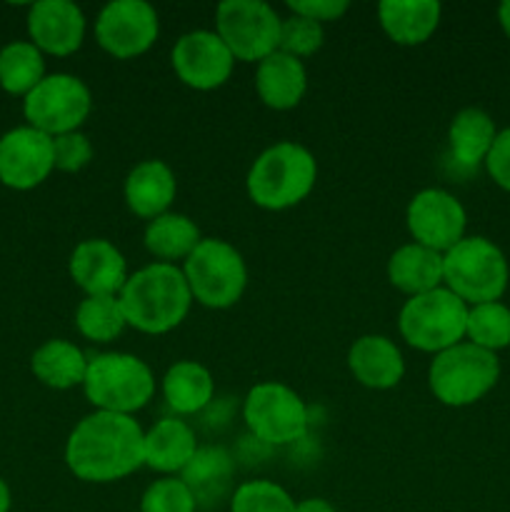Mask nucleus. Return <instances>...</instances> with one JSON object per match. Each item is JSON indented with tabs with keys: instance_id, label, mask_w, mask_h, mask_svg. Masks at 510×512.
I'll list each match as a JSON object with an SVG mask.
<instances>
[{
	"instance_id": "c756f323",
	"label": "nucleus",
	"mask_w": 510,
	"mask_h": 512,
	"mask_svg": "<svg viewBox=\"0 0 510 512\" xmlns=\"http://www.w3.org/2000/svg\"><path fill=\"white\" fill-rule=\"evenodd\" d=\"M75 328L93 343H110L128 328L118 295H85L75 308Z\"/></svg>"
},
{
	"instance_id": "5701e85b",
	"label": "nucleus",
	"mask_w": 510,
	"mask_h": 512,
	"mask_svg": "<svg viewBox=\"0 0 510 512\" xmlns=\"http://www.w3.org/2000/svg\"><path fill=\"white\" fill-rule=\"evenodd\" d=\"M438 0H383L378 3V20L383 33L395 45L415 48L433 38L440 25Z\"/></svg>"
},
{
	"instance_id": "4c0bfd02",
	"label": "nucleus",
	"mask_w": 510,
	"mask_h": 512,
	"mask_svg": "<svg viewBox=\"0 0 510 512\" xmlns=\"http://www.w3.org/2000/svg\"><path fill=\"white\" fill-rule=\"evenodd\" d=\"M295 512H335V508L323 498H305L295 505Z\"/></svg>"
},
{
	"instance_id": "72a5a7b5",
	"label": "nucleus",
	"mask_w": 510,
	"mask_h": 512,
	"mask_svg": "<svg viewBox=\"0 0 510 512\" xmlns=\"http://www.w3.org/2000/svg\"><path fill=\"white\" fill-rule=\"evenodd\" d=\"M140 512H198V503L180 478H160L145 488Z\"/></svg>"
},
{
	"instance_id": "f704fd0d",
	"label": "nucleus",
	"mask_w": 510,
	"mask_h": 512,
	"mask_svg": "<svg viewBox=\"0 0 510 512\" xmlns=\"http://www.w3.org/2000/svg\"><path fill=\"white\" fill-rule=\"evenodd\" d=\"M53 158L55 170H60V173H80L93 160V143L83 130L55 135Z\"/></svg>"
},
{
	"instance_id": "6e6552de",
	"label": "nucleus",
	"mask_w": 510,
	"mask_h": 512,
	"mask_svg": "<svg viewBox=\"0 0 510 512\" xmlns=\"http://www.w3.org/2000/svg\"><path fill=\"white\" fill-rule=\"evenodd\" d=\"M468 305L445 285L405 300L398 315V330L410 348L438 355L465 340Z\"/></svg>"
},
{
	"instance_id": "412c9836",
	"label": "nucleus",
	"mask_w": 510,
	"mask_h": 512,
	"mask_svg": "<svg viewBox=\"0 0 510 512\" xmlns=\"http://www.w3.org/2000/svg\"><path fill=\"white\" fill-rule=\"evenodd\" d=\"M195 430L180 418H163L145 433V468L175 478L198 453Z\"/></svg>"
},
{
	"instance_id": "f03ea898",
	"label": "nucleus",
	"mask_w": 510,
	"mask_h": 512,
	"mask_svg": "<svg viewBox=\"0 0 510 512\" xmlns=\"http://www.w3.org/2000/svg\"><path fill=\"white\" fill-rule=\"evenodd\" d=\"M118 298L128 328L145 335H165L175 330L188 318L193 305L183 270L158 260L130 273Z\"/></svg>"
},
{
	"instance_id": "2eb2a0df",
	"label": "nucleus",
	"mask_w": 510,
	"mask_h": 512,
	"mask_svg": "<svg viewBox=\"0 0 510 512\" xmlns=\"http://www.w3.org/2000/svg\"><path fill=\"white\" fill-rule=\"evenodd\" d=\"M55 170L53 138L30 125L0 135V183L10 190H33Z\"/></svg>"
},
{
	"instance_id": "6ab92c4d",
	"label": "nucleus",
	"mask_w": 510,
	"mask_h": 512,
	"mask_svg": "<svg viewBox=\"0 0 510 512\" xmlns=\"http://www.w3.org/2000/svg\"><path fill=\"white\" fill-rule=\"evenodd\" d=\"M348 370L363 388L390 390L403 380L405 360L388 335H363L348 350Z\"/></svg>"
},
{
	"instance_id": "aec40b11",
	"label": "nucleus",
	"mask_w": 510,
	"mask_h": 512,
	"mask_svg": "<svg viewBox=\"0 0 510 512\" xmlns=\"http://www.w3.org/2000/svg\"><path fill=\"white\" fill-rule=\"evenodd\" d=\"M308 90V70L303 60L275 50L255 68V93L270 110L298 108Z\"/></svg>"
},
{
	"instance_id": "423d86ee",
	"label": "nucleus",
	"mask_w": 510,
	"mask_h": 512,
	"mask_svg": "<svg viewBox=\"0 0 510 512\" xmlns=\"http://www.w3.org/2000/svg\"><path fill=\"white\" fill-rule=\"evenodd\" d=\"M500 378V360L495 353L463 343L433 355L428 368V388L438 403L448 408H468L483 400Z\"/></svg>"
},
{
	"instance_id": "f257e3e1",
	"label": "nucleus",
	"mask_w": 510,
	"mask_h": 512,
	"mask_svg": "<svg viewBox=\"0 0 510 512\" xmlns=\"http://www.w3.org/2000/svg\"><path fill=\"white\" fill-rule=\"evenodd\" d=\"M65 465L83 483H118L145 468V433L130 415H85L65 443Z\"/></svg>"
},
{
	"instance_id": "e433bc0d",
	"label": "nucleus",
	"mask_w": 510,
	"mask_h": 512,
	"mask_svg": "<svg viewBox=\"0 0 510 512\" xmlns=\"http://www.w3.org/2000/svg\"><path fill=\"white\" fill-rule=\"evenodd\" d=\"M348 0H288V10L293 15L315 20V23H333L348 13Z\"/></svg>"
},
{
	"instance_id": "c9c22d12",
	"label": "nucleus",
	"mask_w": 510,
	"mask_h": 512,
	"mask_svg": "<svg viewBox=\"0 0 510 512\" xmlns=\"http://www.w3.org/2000/svg\"><path fill=\"white\" fill-rule=\"evenodd\" d=\"M485 170L500 190L510 193V128L498 130L495 143L485 158Z\"/></svg>"
},
{
	"instance_id": "ddd939ff",
	"label": "nucleus",
	"mask_w": 510,
	"mask_h": 512,
	"mask_svg": "<svg viewBox=\"0 0 510 512\" xmlns=\"http://www.w3.org/2000/svg\"><path fill=\"white\" fill-rule=\"evenodd\" d=\"M405 225L413 243L445 255L465 238L468 213L453 193L443 188H425L410 198Z\"/></svg>"
},
{
	"instance_id": "7ed1b4c3",
	"label": "nucleus",
	"mask_w": 510,
	"mask_h": 512,
	"mask_svg": "<svg viewBox=\"0 0 510 512\" xmlns=\"http://www.w3.org/2000/svg\"><path fill=\"white\" fill-rule=\"evenodd\" d=\"M318 180V160L305 145L283 140L255 158L250 165L245 190L253 205L280 213L303 203Z\"/></svg>"
},
{
	"instance_id": "4468645a",
	"label": "nucleus",
	"mask_w": 510,
	"mask_h": 512,
	"mask_svg": "<svg viewBox=\"0 0 510 512\" xmlns=\"http://www.w3.org/2000/svg\"><path fill=\"white\" fill-rule=\"evenodd\" d=\"M170 63L180 83L203 93L228 83L235 68L233 53L215 30H190L180 35L170 53Z\"/></svg>"
},
{
	"instance_id": "b1692460",
	"label": "nucleus",
	"mask_w": 510,
	"mask_h": 512,
	"mask_svg": "<svg viewBox=\"0 0 510 512\" xmlns=\"http://www.w3.org/2000/svg\"><path fill=\"white\" fill-rule=\"evenodd\" d=\"M388 280L408 298L443 285V255L418 243L400 245L388 258Z\"/></svg>"
},
{
	"instance_id": "a878e982",
	"label": "nucleus",
	"mask_w": 510,
	"mask_h": 512,
	"mask_svg": "<svg viewBox=\"0 0 510 512\" xmlns=\"http://www.w3.org/2000/svg\"><path fill=\"white\" fill-rule=\"evenodd\" d=\"M90 358L75 343L63 338L45 340L30 358V370L35 380L45 388L70 390L83 388L85 373H88Z\"/></svg>"
},
{
	"instance_id": "cd10ccee",
	"label": "nucleus",
	"mask_w": 510,
	"mask_h": 512,
	"mask_svg": "<svg viewBox=\"0 0 510 512\" xmlns=\"http://www.w3.org/2000/svg\"><path fill=\"white\" fill-rule=\"evenodd\" d=\"M200 240H203V235H200L195 220H190L183 213H170V210L150 220L143 233L145 250L153 258H158V263L168 265H175L178 260L185 263L188 255L200 245Z\"/></svg>"
},
{
	"instance_id": "f3484780",
	"label": "nucleus",
	"mask_w": 510,
	"mask_h": 512,
	"mask_svg": "<svg viewBox=\"0 0 510 512\" xmlns=\"http://www.w3.org/2000/svg\"><path fill=\"white\" fill-rule=\"evenodd\" d=\"M68 273L85 295H120L128 283V260L105 238H88L75 245Z\"/></svg>"
},
{
	"instance_id": "2f4dec72",
	"label": "nucleus",
	"mask_w": 510,
	"mask_h": 512,
	"mask_svg": "<svg viewBox=\"0 0 510 512\" xmlns=\"http://www.w3.org/2000/svg\"><path fill=\"white\" fill-rule=\"evenodd\" d=\"M295 500L273 480H248L233 490L230 512H295Z\"/></svg>"
},
{
	"instance_id": "9d476101",
	"label": "nucleus",
	"mask_w": 510,
	"mask_h": 512,
	"mask_svg": "<svg viewBox=\"0 0 510 512\" xmlns=\"http://www.w3.org/2000/svg\"><path fill=\"white\" fill-rule=\"evenodd\" d=\"M93 110L90 88L70 73H50L23 98V115L40 133L63 135L83 128Z\"/></svg>"
},
{
	"instance_id": "f8f14e48",
	"label": "nucleus",
	"mask_w": 510,
	"mask_h": 512,
	"mask_svg": "<svg viewBox=\"0 0 510 512\" xmlns=\"http://www.w3.org/2000/svg\"><path fill=\"white\" fill-rule=\"evenodd\" d=\"M160 35L158 10L145 0H113L95 20V40L118 60L148 53Z\"/></svg>"
},
{
	"instance_id": "1a4fd4ad",
	"label": "nucleus",
	"mask_w": 510,
	"mask_h": 512,
	"mask_svg": "<svg viewBox=\"0 0 510 512\" xmlns=\"http://www.w3.org/2000/svg\"><path fill=\"white\" fill-rule=\"evenodd\" d=\"M243 420L250 435L265 445H293L305 438L310 425L308 405L290 385L268 380L248 390L243 403Z\"/></svg>"
},
{
	"instance_id": "473e14b6",
	"label": "nucleus",
	"mask_w": 510,
	"mask_h": 512,
	"mask_svg": "<svg viewBox=\"0 0 510 512\" xmlns=\"http://www.w3.org/2000/svg\"><path fill=\"white\" fill-rule=\"evenodd\" d=\"M325 43V30L323 25L315 23V20L303 18V15H293L283 18L280 23V45L278 50L293 55V58L303 60L310 55L318 53Z\"/></svg>"
},
{
	"instance_id": "c85d7f7f",
	"label": "nucleus",
	"mask_w": 510,
	"mask_h": 512,
	"mask_svg": "<svg viewBox=\"0 0 510 512\" xmlns=\"http://www.w3.org/2000/svg\"><path fill=\"white\" fill-rule=\"evenodd\" d=\"M45 75V55L30 40H13L0 48V88L8 95L25 98Z\"/></svg>"
},
{
	"instance_id": "393cba45",
	"label": "nucleus",
	"mask_w": 510,
	"mask_h": 512,
	"mask_svg": "<svg viewBox=\"0 0 510 512\" xmlns=\"http://www.w3.org/2000/svg\"><path fill=\"white\" fill-rule=\"evenodd\" d=\"M495 120L483 108H463L453 115L448 128V148L455 165L475 170L485 165L490 148L495 143Z\"/></svg>"
},
{
	"instance_id": "a211bd4d",
	"label": "nucleus",
	"mask_w": 510,
	"mask_h": 512,
	"mask_svg": "<svg viewBox=\"0 0 510 512\" xmlns=\"http://www.w3.org/2000/svg\"><path fill=\"white\" fill-rule=\"evenodd\" d=\"M178 195V180L165 160L150 158L135 165L123 185L125 205L133 215L150 223L158 215L168 213Z\"/></svg>"
},
{
	"instance_id": "ea45409f",
	"label": "nucleus",
	"mask_w": 510,
	"mask_h": 512,
	"mask_svg": "<svg viewBox=\"0 0 510 512\" xmlns=\"http://www.w3.org/2000/svg\"><path fill=\"white\" fill-rule=\"evenodd\" d=\"M10 505H13V495H10L8 483L0 478V512H10Z\"/></svg>"
},
{
	"instance_id": "39448f33",
	"label": "nucleus",
	"mask_w": 510,
	"mask_h": 512,
	"mask_svg": "<svg viewBox=\"0 0 510 512\" xmlns=\"http://www.w3.org/2000/svg\"><path fill=\"white\" fill-rule=\"evenodd\" d=\"M83 393L95 410L133 418L153 400L155 375L138 355L100 353L90 358Z\"/></svg>"
},
{
	"instance_id": "bb28decb",
	"label": "nucleus",
	"mask_w": 510,
	"mask_h": 512,
	"mask_svg": "<svg viewBox=\"0 0 510 512\" xmlns=\"http://www.w3.org/2000/svg\"><path fill=\"white\" fill-rule=\"evenodd\" d=\"M215 380L203 363L178 360L163 375V398L175 415H195L213 403Z\"/></svg>"
},
{
	"instance_id": "9b49d317",
	"label": "nucleus",
	"mask_w": 510,
	"mask_h": 512,
	"mask_svg": "<svg viewBox=\"0 0 510 512\" xmlns=\"http://www.w3.org/2000/svg\"><path fill=\"white\" fill-rule=\"evenodd\" d=\"M280 18L265 0H223L215 8V33L235 60L260 63L280 45Z\"/></svg>"
},
{
	"instance_id": "dca6fc26",
	"label": "nucleus",
	"mask_w": 510,
	"mask_h": 512,
	"mask_svg": "<svg viewBox=\"0 0 510 512\" xmlns=\"http://www.w3.org/2000/svg\"><path fill=\"white\" fill-rule=\"evenodd\" d=\"M28 40L43 55L68 58L83 48L85 13L70 0H38L28 8Z\"/></svg>"
},
{
	"instance_id": "4be33fe9",
	"label": "nucleus",
	"mask_w": 510,
	"mask_h": 512,
	"mask_svg": "<svg viewBox=\"0 0 510 512\" xmlns=\"http://www.w3.org/2000/svg\"><path fill=\"white\" fill-rule=\"evenodd\" d=\"M235 463L228 450L223 448H198L188 468L180 473V480L190 488L198 510L218 508L223 500L233 498Z\"/></svg>"
},
{
	"instance_id": "7c9ffc66",
	"label": "nucleus",
	"mask_w": 510,
	"mask_h": 512,
	"mask_svg": "<svg viewBox=\"0 0 510 512\" xmlns=\"http://www.w3.org/2000/svg\"><path fill=\"white\" fill-rule=\"evenodd\" d=\"M465 340L488 353L510 345V308L500 300L495 303H480L468 308V325H465Z\"/></svg>"
},
{
	"instance_id": "58836bf2",
	"label": "nucleus",
	"mask_w": 510,
	"mask_h": 512,
	"mask_svg": "<svg viewBox=\"0 0 510 512\" xmlns=\"http://www.w3.org/2000/svg\"><path fill=\"white\" fill-rule=\"evenodd\" d=\"M498 23L510 40V0H505V3L498 5Z\"/></svg>"
},
{
	"instance_id": "20e7f679",
	"label": "nucleus",
	"mask_w": 510,
	"mask_h": 512,
	"mask_svg": "<svg viewBox=\"0 0 510 512\" xmlns=\"http://www.w3.org/2000/svg\"><path fill=\"white\" fill-rule=\"evenodd\" d=\"M508 280V258L493 240L483 235H465L443 255V285L468 308L503 298Z\"/></svg>"
},
{
	"instance_id": "0eeeda50",
	"label": "nucleus",
	"mask_w": 510,
	"mask_h": 512,
	"mask_svg": "<svg viewBox=\"0 0 510 512\" xmlns=\"http://www.w3.org/2000/svg\"><path fill=\"white\" fill-rule=\"evenodd\" d=\"M193 303L210 310H228L248 288V265L228 240L203 238L183 263Z\"/></svg>"
}]
</instances>
